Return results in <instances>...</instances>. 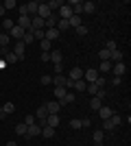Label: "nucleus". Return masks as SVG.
Here are the masks:
<instances>
[{
  "label": "nucleus",
  "mask_w": 131,
  "mask_h": 146,
  "mask_svg": "<svg viewBox=\"0 0 131 146\" xmlns=\"http://www.w3.org/2000/svg\"><path fill=\"white\" fill-rule=\"evenodd\" d=\"M9 42H11V37H9V33H5V31H0V48H7V46H9Z\"/></svg>",
  "instance_id": "nucleus-19"
},
{
  "label": "nucleus",
  "mask_w": 131,
  "mask_h": 146,
  "mask_svg": "<svg viewBox=\"0 0 131 146\" xmlns=\"http://www.w3.org/2000/svg\"><path fill=\"white\" fill-rule=\"evenodd\" d=\"M66 29H70V24H68V20H57V31L61 33V31H66Z\"/></svg>",
  "instance_id": "nucleus-29"
},
{
  "label": "nucleus",
  "mask_w": 131,
  "mask_h": 146,
  "mask_svg": "<svg viewBox=\"0 0 131 146\" xmlns=\"http://www.w3.org/2000/svg\"><path fill=\"white\" fill-rule=\"evenodd\" d=\"M42 135L44 137H53V135H55V129L53 127H42Z\"/></svg>",
  "instance_id": "nucleus-32"
},
{
  "label": "nucleus",
  "mask_w": 131,
  "mask_h": 146,
  "mask_svg": "<svg viewBox=\"0 0 131 146\" xmlns=\"http://www.w3.org/2000/svg\"><path fill=\"white\" fill-rule=\"evenodd\" d=\"M61 70H63L61 63H55V74H61Z\"/></svg>",
  "instance_id": "nucleus-48"
},
{
  "label": "nucleus",
  "mask_w": 131,
  "mask_h": 146,
  "mask_svg": "<svg viewBox=\"0 0 131 146\" xmlns=\"http://www.w3.org/2000/svg\"><path fill=\"white\" fill-rule=\"evenodd\" d=\"M2 7H5V9H15V7H18V2H15V0H7Z\"/></svg>",
  "instance_id": "nucleus-42"
},
{
  "label": "nucleus",
  "mask_w": 131,
  "mask_h": 146,
  "mask_svg": "<svg viewBox=\"0 0 131 146\" xmlns=\"http://www.w3.org/2000/svg\"><path fill=\"white\" fill-rule=\"evenodd\" d=\"M76 35H79V37H83V35H87V26L85 24H81V26H76Z\"/></svg>",
  "instance_id": "nucleus-37"
},
{
  "label": "nucleus",
  "mask_w": 131,
  "mask_h": 146,
  "mask_svg": "<svg viewBox=\"0 0 131 146\" xmlns=\"http://www.w3.org/2000/svg\"><path fill=\"white\" fill-rule=\"evenodd\" d=\"M94 11H96V5H94L92 0H90V2H83V13H90V15H92Z\"/></svg>",
  "instance_id": "nucleus-21"
},
{
  "label": "nucleus",
  "mask_w": 131,
  "mask_h": 146,
  "mask_svg": "<svg viewBox=\"0 0 131 146\" xmlns=\"http://www.w3.org/2000/svg\"><path fill=\"white\" fill-rule=\"evenodd\" d=\"M42 61H50V52H42Z\"/></svg>",
  "instance_id": "nucleus-50"
},
{
  "label": "nucleus",
  "mask_w": 131,
  "mask_h": 146,
  "mask_svg": "<svg viewBox=\"0 0 131 146\" xmlns=\"http://www.w3.org/2000/svg\"><path fill=\"white\" fill-rule=\"evenodd\" d=\"M105 96H107V90H105V87L96 92V98H100V100H103V98H105Z\"/></svg>",
  "instance_id": "nucleus-46"
},
{
  "label": "nucleus",
  "mask_w": 131,
  "mask_h": 146,
  "mask_svg": "<svg viewBox=\"0 0 131 146\" xmlns=\"http://www.w3.org/2000/svg\"><path fill=\"white\" fill-rule=\"evenodd\" d=\"M68 79L72 81V83H74V81H79V79H83V70H81V68H79V66H74V68H72V70H70Z\"/></svg>",
  "instance_id": "nucleus-5"
},
{
  "label": "nucleus",
  "mask_w": 131,
  "mask_h": 146,
  "mask_svg": "<svg viewBox=\"0 0 131 146\" xmlns=\"http://www.w3.org/2000/svg\"><path fill=\"white\" fill-rule=\"evenodd\" d=\"M98 59H100V61H109V50L103 48V50L98 52Z\"/></svg>",
  "instance_id": "nucleus-39"
},
{
  "label": "nucleus",
  "mask_w": 131,
  "mask_h": 146,
  "mask_svg": "<svg viewBox=\"0 0 131 146\" xmlns=\"http://www.w3.org/2000/svg\"><path fill=\"white\" fill-rule=\"evenodd\" d=\"M24 33H26V31L22 29V26H18V24H15V26H13L11 31H9V37H11V39H18V42H22V37H24Z\"/></svg>",
  "instance_id": "nucleus-2"
},
{
  "label": "nucleus",
  "mask_w": 131,
  "mask_h": 146,
  "mask_svg": "<svg viewBox=\"0 0 131 146\" xmlns=\"http://www.w3.org/2000/svg\"><path fill=\"white\" fill-rule=\"evenodd\" d=\"M46 127L57 129L59 127V116H57V113H48V116H46Z\"/></svg>",
  "instance_id": "nucleus-7"
},
{
  "label": "nucleus",
  "mask_w": 131,
  "mask_h": 146,
  "mask_svg": "<svg viewBox=\"0 0 131 146\" xmlns=\"http://www.w3.org/2000/svg\"><path fill=\"white\" fill-rule=\"evenodd\" d=\"M109 70H112V61H100V66H98V74L103 72H109Z\"/></svg>",
  "instance_id": "nucleus-22"
},
{
  "label": "nucleus",
  "mask_w": 131,
  "mask_h": 146,
  "mask_svg": "<svg viewBox=\"0 0 131 146\" xmlns=\"http://www.w3.org/2000/svg\"><path fill=\"white\" fill-rule=\"evenodd\" d=\"M7 146H18V144H15V142H7Z\"/></svg>",
  "instance_id": "nucleus-53"
},
{
  "label": "nucleus",
  "mask_w": 131,
  "mask_h": 146,
  "mask_svg": "<svg viewBox=\"0 0 131 146\" xmlns=\"http://www.w3.org/2000/svg\"><path fill=\"white\" fill-rule=\"evenodd\" d=\"M39 46H42L44 52H50V42H48V39H42V42H39Z\"/></svg>",
  "instance_id": "nucleus-40"
},
{
  "label": "nucleus",
  "mask_w": 131,
  "mask_h": 146,
  "mask_svg": "<svg viewBox=\"0 0 131 146\" xmlns=\"http://www.w3.org/2000/svg\"><path fill=\"white\" fill-rule=\"evenodd\" d=\"M68 24L74 26V29H76V26H81V24H83V22H81V15H72V18L68 20Z\"/></svg>",
  "instance_id": "nucleus-26"
},
{
  "label": "nucleus",
  "mask_w": 131,
  "mask_h": 146,
  "mask_svg": "<svg viewBox=\"0 0 131 146\" xmlns=\"http://www.w3.org/2000/svg\"><path fill=\"white\" fill-rule=\"evenodd\" d=\"M103 129H105V131H114V124L109 120H103Z\"/></svg>",
  "instance_id": "nucleus-45"
},
{
  "label": "nucleus",
  "mask_w": 131,
  "mask_h": 146,
  "mask_svg": "<svg viewBox=\"0 0 131 146\" xmlns=\"http://www.w3.org/2000/svg\"><path fill=\"white\" fill-rule=\"evenodd\" d=\"M70 127H72V129H81V120L72 118V120H70Z\"/></svg>",
  "instance_id": "nucleus-44"
},
{
  "label": "nucleus",
  "mask_w": 131,
  "mask_h": 146,
  "mask_svg": "<svg viewBox=\"0 0 131 146\" xmlns=\"http://www.w3.org/2000/svg\"><path fill=\"white\" fill-rule=\"evenodd\" d=\"M72 18V9H70L68 5H63L61 9H59V20H70Z\"/></svg>",
  "instance_id": "nucleus-8"
},
{
  "label": "nucleus",
  "mask_w": 131,
  "mask_h": 146,
  "mask_svg": "<svg viewBox=\"0 0 131 146\" xmlns=\"http://www.w3.org/2000/svg\"><path fill=\"white\" fill-rule=\"evenodd\" d=\"M46 109H48V113H57L61 109V105H59V100H50V103H46Z\"/></svg>",
  "instance_id": "nucleus-10"
},
{
  "label": "nucleus",
  "mask_w": 131,
  "mask_h": 146,
  "mask_svg": "<svg viewBox=\"0 0 131 146\" xmlns=\"http://www.w3.org/2000/svg\"><path fill=\"white\" fill-rule=\"evenodd\" d=\"M109 122H112V124H114V129H116V127H120V124H122V118H120L118 113H114V116L109 118Z\"/></svg>",
  "instance_id": "nucleus-31"
},
{
  "label": "nucleus",
  "mask_w": 131,
  "mask_h": 146,
  "mask_svg": "<svg viewBox=\"0 0 131 146\" xmlns=\"http://www.w3.org/2000/svg\"><path fill=\"white\" fill-rule=\"evenodd\" d=\"M100 107H103V100L96 98V96H92V100H90V109H92V111H98Z\"/></svg>",
  "instance_id": "nucleus-18"
},
{
  "label": "nucleus",
  "mask_w": 131,
  "mask_h": 146,
  "mask_svg": "<svg viewBox=\"0 0 131 146\" xmlns=\"http://www.w3.org/2000/svg\"><path fill=\"white\" fill-rule=\"evenodd\" d=\"M98 116L103 118V120H109V118L114 116V109H109V107H105V105H103V107L98 109Z\"/></svg>",
  "instance_id": "nucleus-9"
},
{
  "label": "nucleus",
  "mask_w": 131,
  "mask_h": 146,
  "mask_svg": "<svg viewBox=\"0 0 131 146\" xmlns=\"http://www.w3.org/2000/svg\"><path fill=\"white\" fill-rule=\"evenodd\" d=\"M112 72L116 74V76H122V74L127 72V68H125V63L120 61V63H116V66H112Z\"/></svg>",
  "instance_id": "nucleus-11"
},
{
  "label": "nucleus",
  "mask_w": 131,
  "mask_h": 146,
  "mask_svg": "<svg viewBox=\"0 0 131 146\" xmlns=\"http://www.w3.org/2000/svg\"><path fill=\"white\" fill-rule=\"evenodd\" d=\"M87 92H90V94H94V96H96V92H98V87L94 85V83H87V87H85Z\"/></svg>",
  "instance_id": "nucleus-43"
},
{
  "label": "nucleus",
  "mask_w": 131,
  "mask_h": 146,
  "mask_svg": "<svg viewBox=\"0 0 131 146\" xmlns=\"http://www.w3.org/2000/svg\"><path fill=\"white\" fill-rule=\"evenodd\" d=\"M66 94H68V90H66V87H55V96H57L55 100H61Z\"/></svg>",
  "instance_id": "nucleus-25"
},
{
  "label": "nucleus",
  "mask_w": 131,
  "mask_h": 146,
  "mask_svg": "<svg viewBox=\"0 0 131 146\" xmlns=\"http://www.w3.org/2000/svg\"><path fill=\"white\" fill-rule=\"evenodd\" d=\"M44 33H46V39H48V42H55L57 37H59V31L57 29H46Z\"/></svg>",
  "instance_id": "nucleus-16"
},
{
  "label": "nucleus",
  "mask_w": 131,
  "mask_h": 146,
  "mask_svg": "<svg viewBox=\"0 0 131 146\" xmlns=\"http://www.w3.org/2000/svg\"><path fill=\"white\" fill-rule=\"evenodd\" d=\"M66 76H61V74H55L53 76V83H55V87H66Z\"/></svg>",
  "instance_id": "nucleus-17"
},
{
  "label": "nucleus",
  "mask_w": 131,
  "mask_h": 146,
  "mask_svg": "<svg viewBox=\"0 0 131 146\" xmlns=\"http://www.w3.org/2000/svg\"><path fill=\"white\" fill-rule=\"evenodd\" d=\"M35 122H37V120H35V113H29V116L24 118V124H26V127H31V124H35Z\"/></svg>",
  "instance_id": "nucleus-35"
},
{
  "label": "nucleus",
  "mask_w": 131,
  "mask_h": 146,
  "mask_svg": "<svg viewBox=\"0 0 131 146\" xmlns=\"http://www.w3.org/2000/svg\"><path fill=\"white\" fill-rule=\"evenodd\" d=\"M46 116H48V109H46V105H42V107H39L37 111H35V120H46Z\"/></svg>",
  "instance_id": "nucleus-13"
},
{
  "label": "nucleus",
  "mask_w": 131,
  "mask_h": 146,
  "mask_svg": "<svg viewBox=\"0 0 131 146\" xmlns=\"http://www.w3.org/2000/svg\"><path fill=\"white\" fill-rule=\"evenodd\" d=\"M5 59H7V63H18V57H15V55H13V52H7V55H5Z\"/></svg>",
  "instance_id": "nucleus-36"
},
{
  "label": "nucleus",
  "mask_w": 131,
  "mask_h": 146,
  "mask_svg": "<svg viewBox=\"0 0 131 146\" xmlns=\"http://www.w3.org/2000/svg\"><path fill=\"white\" fill-rule=\"evenodd\" d=\"M18 26H22L24 31H31V18H29V15H20Z\"/></svg>",
  "instance_id": "nucleus-12"
},
{
  "label": "nucleus",
  "mask_w": 131,
  "mask_h": 146,
  "mask_svg": "<svg viewBox=\"0 0 131 146\" xmlns=\"http://www.w3.org/2000/svg\"><path fill=\"white\" fill-rule=\"evenodd\" d=\"M26 129H29V127H26L24 122H20V124H15V135H26Z\"/></svg>",
  "instance_id": "nucleus-28"
},
{
  "label": "nucleus",
  "mask_w": 131,
  "mask_h": 146,
  "mask_svg": "<svg viewBox=\"0 0 131 146\" xmlns=\"http://www.w3.org/2000/svg\"><path fill=\"white\" fill-rule=\"evenodd\" d=\"M105 50H109V52H114V50H118V44L114 42V39H109V42H107V46H105Z\"/></svg>",
  "instance_id": "nucleus-34"
},
{
  "label": "nucleus",
  "mask_w": 131,
  "mask_h": 146,
  "mask_svg": "<svg viewBox=\"0 0 131 146\" xmlns=\"http://www.w3.org/2000/svg\"><path fill=\"white\" fill-rule=\"evenodd\" d=\"M109 61H116V63H120V61H122V52H120V50H114V52H109Z\"/></svg>",
  "instance_id": "nucleus-23"
},
{
  "label": "nucleus",
  "mask_w": 131,
  "mask_h": 146,
  "mask_svg": "<svg viewBox=\"0 0 131 146\" xmlns=\"http://www.w3.org/2000/svg\"><path fill=\"white\" fill-rule=\"evenodd\" d=\"M63 5H66L63 0H50V2H46V7H48L50 11H57V9H61Z\"/></svg>",
  "instance_id": "nucleus-14"
},
{
  "label": "nucleus",
  "mask_w": 131,
  "mask_h": 146,
  "mask_svg": "<svg viewBox=\"0 0 131 146\" xmlns=\"http://www.w3.org/2000/svg\"><path fill=\"white\" fill-rule=\"evenodd\" d=\"M112 85H114V87L120 85V76H114V79H112Z\"/></svg>",
  "instance_id": "nucleus-49"
},
{
  "label": "nucleus",
  "mask_w": 131,
  "mask_h": 146,
  "mask_svg": "<svg viewBox=\"0 0 131 146\" xmlns=\"http://www.w3.org/2000/svg\"><path fill=\"white\" fill-rule=\"evenodd\" d=\"M37 15H39L42 20H48L50 15H53V11L46 7V2H39V7H37Z\"/></svg>",
  "instance_id": "nucleus-4"
},
{
  "label": "nucleus",
  "mask_w": 131,
  "mask_h": 146,
  "mask_svg": "<svg viewBox=\"0 0 131 146\" xmlns=\"http://www.w3.org/2000/svg\"><path fill=\"white\" fill-rule=\"evenodd\" d=\"M81 127H83V129L92 127V120H87V118H85V120H81Z\"/></svg>",
  "instance_id": "nucleus-47"
},
{
  "label": "nucleus",
  "mask_w": 131,
  "mask_h": 146,
  "mask_svg": "<svg viewBox=\"0 0 131 146\" xmlns=\"http://www.w3.org/2000/svg\"><path fill=\"white\" fill-rule=\"evenodd\" d=\"M13 26H15V22H11V20H5V22H2V29H5V33H9Z\"/></svg>",
  "instance_id": "nucleus-33"
},
{
  "label": "nucleus",
  "mask_w": 131,
  "mask_h": 146,
  "mask_svg": "<svg viewBox=\"0 0 131 146\" xmlns=\"http://www.w3.org/2000/svg\"><path fill=\"white\" fill-rule=\"evenodd\" d=\"M92 137H94V144H96V146H103V137H105V131H100V129H98V131H94Z\"/></svg>",
  "instance_id": "nucleus-15"
},
{
  "label": "nucleus",
  "mask_w": 131,
  "mask_h": 146,
  "mask_svg": "<svg viewBox=\"0 0 131 146\" xmlns=\"http://www.w3.org/2000/svg\"><path fill=\"white\" fill-rule=\"evenodd\" d=\"M0 109H2L7 116H9V113H13V111H15V105H13V103H5L2 107H0Z\"/></svg>",
  "instance_id": "nucleus-27"
},
{
  "label": "nucleus",
  "mask_w": 131,
  "mask_h": 146,
  "mask_svg": "<svg viewBox=\"0 0 131 146\" xmlns=\"http://www.w3.org/2000/svg\"><path fill=\"white\" fill-rule=\"evenodd\" d=\"M13 55L18 57V59H24V55H26V44L24 42H15V46H13Z\"/></svg>",
  "instance_id": "nucleus-3"
},
{
  "label": "nucleus",
  "mask_w": 131,
  "mask_h": 146,
  "mask_svg": "<svg viewBox=\"0 0 131 146\" xmlns=\"http://www.w3.org/2000/svg\"><path fill=\"white\" fill-rule=\"evenodd\" d=\"M5 118H7V113H5L2 109H0V120H5Z\"/></svg>",
  "instance_id": "nucleus-51"
},
{
  "label": "nucleus",
  "mask_w": 131,
  "mask_h": 146,
  "mask_svg": "<svg viewBox=\"0 0 131 146\" xmlns=\"http://www.w3.org/2000/svg\"><path fill=\"white\" fill-rule=\"evenodd\" d=\"M72 87H74L76 92H85L87 83H85V81H83V79H79V81H74V85H72Z\"/></svg>",
  "instance_id": "nucleus-24"
},
{
  "label": "nucleus",
  "mask_w": 131,
  "mask_h": 146,
  "mask_svg": "<svg viewBox=\"0 0 131 146\" xmlns=\"http://www.w3.org/2000/svg\"><path fill=\"white\" fill-rule=\"evenodd\" d=\"M33 37H35V39H39V42H42V39H46V33H44L42 29H39V31H33Z\"/></svg>",
  "instance_id": "nucleus-38"
},
{
  "label": "nucleus",
  "mask_w": 131,
  "mask_h": 146,
  "mask_svg": "<svg viewBox=\"0 0 131 146\" xmlns=\"http://www.w3.org/2000/svg\"><path fill=\"white\" fill-rule=\"evenodd\" d=\"M39 83H42V85H48V83H53V76H50V74H44L42 79H39Z\"/></svg>",
  "instance_id": "nucleus-41"
},
{
  "label": "nucleus",
  "mask_w": 131,
  "mask_h": 146,
  "mask_svg": "<svg viewBox=\"0 0 131 146\" xmlns=\"http://www.w3.org/2000/svg\"><path fill=\"white\" fill-rule=\"evenodd\" d=\"M96 79H98V70H96V68L83 70V81H85V83H94Z\"/></svg>",
  "instance_id": "nucleus-1"
},
{
  "label": "nucleus",
  "mask_w": 131,
  "mask_h": 146,
  "mask_svg": "<svg viewBox=\"0 0 131 146\" xmlns=\"http://www.w3.org/2000/svg\"><path fill=\"white\" fill-rule=\"evenodd\" d=\"M2 15H5V7L0 5V18H2Z\"/></svg>",
  "instance_id": "nucleus-52"
},
{
  "label": "nucleus",
  "mask_w": 131,
  "mask_h": 146,
  "mask_svg": "<svg viewBox=\"0 0 131 146\" xmlns=\"http://www.w3.org/2000/svg\"><path fill=\"white\" fill-rule=\"evenodd\" d=\"M22 42H24L26 46H29V44H33V42H35V37H33V33H31V31H26V33H24V37H22Z\"/></svg>",
  "instance_id": "nucleus-30"
},
{
  "label": "nucleus",
  "mask_w": 131,
  "mask_h": 146,
  "mask_svg": "<svg viewBox=\"0 0 131 146\" xmlns=\"http://www.w3.org/2000/svg\"><path fill=\"white\" fill-rule=\"evenodd\" d=\"M63 55H61V50H50V61H55V63H61Z\"/></svg>",
  "instance_id": "nucleus-20"
},
{
  "label": "nucleus",
  "mask_w": 131,
  "mask_h": 146,
  "mask_svg": "<svg viewBox=\"0 0 131 146\" xmlns=\"http://www.w3.org/2000/svg\"><path fill=\"white\" fill-rule=\"evenodd\" d=\"M39 133H42V127H39L37 122H35V124H31V127L26 129V137H37Z\"/></svg>",
  "instance_id": "nucleus-6"
}]
</instances>
